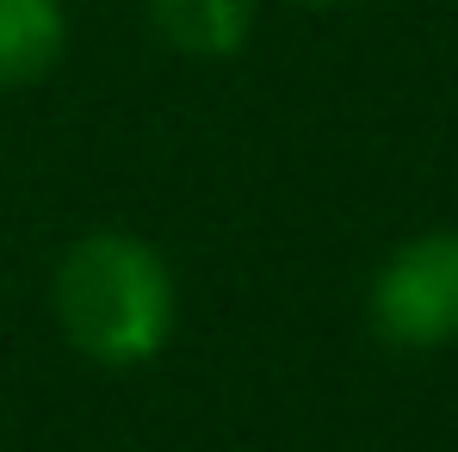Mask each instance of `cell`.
Instances as JSON below:
<instances>
[{
    "mask_svg": "<svg viewBox=\"0 0 458 452\" xmlns=\"http://www.w3.org/2000/svg\"><path fill=\"white\" fill-rule=\"evenodd\" d=\"M149 31L186 63H235L254 44L260 0H143Z\"/></svg>",
    "mask_w": 458,
    "mask_h": 452,
    "instance_id": "3957f363",
    "label": "cell"
},
{
    "mask_svg": "<svg viewBox=\"0 0 458 452\" xmlns=\"http://www.w3.org/2000/svg\"><path fill=\"white\" fill-rule=\"evenodd\" d=\"M372 335L396 354H434L458 341V229L396 242L366 286Z\"/></svg>",
    "mask_w": 458,
    "mask_h": 452,
    "instance_id": "7a4b0ae2",
    "label": "cell"
},
{
    "mask_svg": "<svg viewBox=\"0 0 458 452\" xmlns=\"http://www.w3.org/2000/svg\"><path fill=\"white\" fill-rule=\"evenodd\" d=\"M63 56H69L63 0H0V93L50 81Z\"/></svg>",
    "mask_w": 458,
    "mask_h": 452,
    "instance_id": "277c9868",
    "label": "cell"
},
{
    "mask_svg": "<svg viewBox=\"0 0 458 452\" xmlns=\"http://www.w3.org/2000/svg\"><path fill=\"white\" fill-rule=\"evenodd\" d=\"M298 6H353V0H298Z\"/></svg>",
    "mask_w": 458,
    "mask_h": 452,
    "instance_id": "5b68a950",
    "label": "cell"
},
{
    "mask_svg": "<svg viewBox=\"0 0 458 452\" xmlns=\"http://www.w3.org/2000/svg\"><path fill=\"white\" fill-rule=\"evenodd\" d=\"M63 341L99 372H137L167 354L180 328V279L137 229H87L50 273Z\"/></svg>",
    "mask_w": 458,
    "mask_h": 452,
    "instance_id": "6da1fadb",
    "label": "cell"
}]
</instances>
